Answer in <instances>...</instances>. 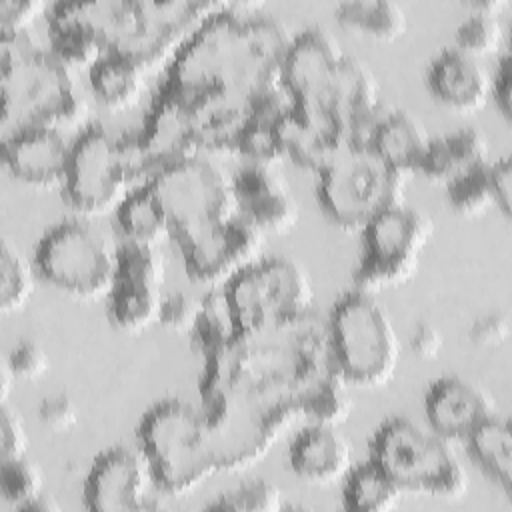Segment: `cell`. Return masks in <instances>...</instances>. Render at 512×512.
I'll return each mask as SVG.
<instances>
[{"instance_id": "obj_1", "label": "cell", "mask_w": 512, "mask_h": 512, "mask_svg": "<svg viewBox=\"0 0 512 512\" xmlns=\"http://www.w3.org/2000/svg\"><path fill=\"white\" fill-rule=\"evenodd\" d=\"M292 34L270 16H242L232 6L214 10L172 56L164 92L186 104L232 98L244 104L280 80Z\"/></svg>"}, {"instance_id": "obj_2", "label": "cell", "mask_w": 512, "mask_h": 512, "mask_svg": "<svg viewBox=\"0 0 512 512\" xmlns=\"http://www.w3.org/2000/svg\"><path fill=\"white\" fill-rule=\"evenodd\" d=\"M2 126H68L80 122L88 102L76 92L70 70L42 48L30 28L0 30Z\"/></svg>"}, {"instance_id": "obj_3", "label": "cell", "mask_w": 512, "mask_h": 512, "mask_svg": "<svg viewBox=\"0 0 512 512\" xmlns=\"http://www.w3.org/2000/svg\"><path fill=\"white\" fill-rule=\"evenodd\" d=\"M138 446L164 494L178 496L220 468L212 428L202 410L180 398L156 402L140 420Z\"/></svg>"}, {"instance_id": "obj_4", "label": "cell", "mask_w": 512, "mask_h": 512, "mask_svg": "<svg viewBox=\"0 0 512 512\" xmlns=\"http://www.w3.org/2000/svg\"><path fill=\"white\" fill-rule=\"evenodd\" d=\"M332 370L356 388H376L392 380L400 360L394 322L374 294L350 290L332 308L328 326Z\"/></svg>"}, {"instance_id": "obj_5", "label": "cell", "mask_w": 512, "mask_h": 512, "mask_svg": "<svg viewBox=\"0 0 512 512\" xmlns=\"http://www.w3.org/2000/svg\"><path fill=\"white\" fill-rule=\"evenodd\" d=\"M376 462L402 492L458 500L468 492V472L444 438L408 418L386 420L370 440Z\"/></svg>"}, {"instance_id": "obj_6", "label": "cell", "mask_w": 512, "mask_h": 512, "mask_svg": "<svg viewBox=\"0 0 512 512\" xmlns=\"http://www.w3.org/2000/svg\"><path fill=\"white\" fill-rule=\"evenodd\" d=\"M318 174V202L340 228L362 230L380 212L404 204L406 176L370 146H350Z\"/></svg>"}, {"instance_id": "obj_7", "label": "cell", "mask_w": 512, "mask_h": 512, "mask_svg": "<svg viewBox=\"0 0 512 512\" xmlns=\"http://www.w3.org/2000/svg\"><path fill=\"white\" fill-rule=\"evenodd\" d=\"M172 224V236L184 244L236 216L232 178L212 160L194 156L162 168L148 180Z\"/></svg>"}, {"instance_id": "obj_8", "label": "cell", "mask_w": 512, "mask_h": 512, "mask_svg": "<svg viewBox=\"0 0 512 512\" xmlns=\"http://www.w3.org/2000/svg\"><path fill=\"white\" fill-rule=\"evenodd\" d=\"M34 266L58 290L76 298H94L114 286L118 248L98 228L66 220L40 238Z\"/></svg>"}, {"instance_id": "obj_9", "label": "cell", "mask_w": 512, "mask_h": 512, "mask_svg": "<svg viewBox=\"0 0 512 512\" xmlns=\"http://www.w3.org/2000/svg\"><path fill=\"white\" fill-rule=\"evenodd\" d=\"M432 230L430 218L406 204L374 216L362 228V252L354 270V288L376 294L414 278Z\"/></svg>"}, {"instance_id": "obj_10", "label": "cell", "mask_w": 512, "mask_h": 512, "mask_svg": "<svg viewBox=\"0 0 512 512\" xmlns=\"http://www.w3.org/2000/svg\"><path fill=\"white\" fill-rule=\"evenodd\" d=\"M226 294L240 328L258 332L308 312L312 286L306 272L288 258H262L234 276Z\"/></svg>"}, {"instance_id": "obj_11", "label": "cell", "mask_w": 512, "mask_h": 512, "mask_svg": "<svg viewBox=\"0 0 512 512\" xmlns=\"http://www.w3.org/2000/svg\"><path fill=\"white\" fill-rule=\"evenodd\" d=\"M132 184L122 138L90 124L72 142L64 178V198L80 214L94 216L124 200Z\"/></svg>"}, {"instance_id": "obj_12", "label": "cell", "mask_w": 512, "mask_h": 512, "mask_svg": "<svg viewBox=\"0 0 512 512\" xmlns=\"http://www.w3.org/2000/svg\"><path fill=\"white\" fill-rule=\"evenodd\" d=\"M156 490L160 486L142 448L114 446L94 458L82 492L92 512H140L160 506Z\"/></svg>"}, {"instance_id": "obj_13", "label": "cell", "mask_w": 512, "mask_h": 512, "mask_svg": "<svg viewBox=\"0 0 512 512\" xmlns=\"http://www.w3.org/2000/svg\"><path fill=\"white\" fill-rule=\"evenodd\" d=\"M186 272L192 280L212 288L226 286L242 270L262 260L264 232L242 216L180 244Z\"/></svg>"}, {"instance_id": "obj_14", "label": "cell", "mask_w": 512, "mask_h": 512, "mask_svg": "<svg viewBox=\"0 0 512 512\" xmlns=\"http://www.w3.org/2000/svg\"><path fill=\"white\" fill-rule=\"evenodd\" d=\"M346 54L324 28L310 26L296 34L284 56L280 80L296 106L326 108Z\"/></svg>"}, {"instance_id": "obj_15", "label": "cell", "mask_w": 512, "mask_h": 512, "mask_svg": "<svg viewBox=\"0 0 512 512\" xmlns=\"http://www.w3.org/2000/svg\"><path fill=\"white\" fill-rule=\"evenodd\" d=\"M134 138L150 180L162 168L198 156L202 148L192 108L164 90H160L142 130Z\"/></svg>"}, {"instance_id": "obj_16", "label": "cell", "mask_w": 512, "mask_h": 512, "mask_svg": "<svg viewBox=\"0 0 512 512\" xmlns=\"http://www.w3.org/2000/svg\"><path fill=\"white\" fill-rule=\"evenodd\" d=\"M236 206L248 222L266 232H286L298 222L290 184L270 164L246 162L232 178Z\"/></svg>"}, {"instance_id": "obj_17", "label": "cell", "mask_w": 512, "mask_h": 512, "mask_svg": "<svg viewBox=\"0 0 512 512\" xmlns=\"http://www.w3.org/2000/svg\"><path fill=\"white\" fill-rule=\"evenodd\" d=\"M72 144L54 126H24L4 138V164L32 186L64 184Z\"/></svg>"}, {"instance_id": "obj_18", "label": "cell", "mask_w": 512, "mask_h": 512, "mask_svg": "<svg viewBox=\"0 0 512 512\" xmlns=\"http://www.w3.org/2000/svg\"><path fill=\"white\" fill-rule=\"evenodd\" d=\"M286 156L296 164L322 172L344 150L354 146L348 128L326 108L294 106L280 120Z\"/></svg>"}, {"instance_id": "obj_19", "label": "cell", "mask_w": 512, "mask_h": 512, "mask_svg": "<svg viewBox=\"0 0 512 512\" xmlns=\"http://www.w3.org/2000/svg\"><path fill=\"white\" fill-rule=\"evenodd\" d=\"M430 94L456 112H476L492 94V74L480 62L456 46L436 52L426 70Z\"/></svg>"}, {"instance_id": "obj_20", "label": "cell", "mask_w": 512, "mask_h": 512, "mask_svg": "<svg viewBox=\"0 0 512 512\" xmlns=\"http://www.w3.org/2000/svg\"><path fill=\"white\" fill-rule=\"evenodd\" d=\"M424 412L438 436L464 440L496 410L486 390L474 382L460 376H442L430 382L424 396Z\"/></svg>"}, {"instance_id": "obj_21", "label": "cell", "mask_w": 512, "mask_h": 512, "mask_svg": "<svg viewBox=\"0 0 512 512\" xmlns=\"http://www.w3.org/2000/svg\"><path fill=\"white\" fill-rule=\"evenodd\" d=\"M292 472L312 484H330L352 468V448L336 426L314 424L298 432L288 448Z\"/></svg>"}, {"instance_id": "obj_22", "label": "cell", "mask_w": 512, "mask_h": 512, "mask_svg": "<svg viewBox=\"0 0 512 512\" xmlns=\"http://www.w3.org/2000/svg\"><path fill=\"white\" fill-rule=\"evenodd\" d=\"M432 136L408 110L384 108L368 146L400 174L416 172Z\"/></svg>"}, {"instance_id": "obj_23", "label": "cell", "mask_w": 512, "mask_h": 512, "mask_svg": "<svg viewBox=\"0 0 512 512\" xmlns=\"http://www.w3.org/2000/svg\"><path fill=\"white\" fill-rule=\"evenodd\" d=\"M116 220L126 242L158 246L172 236L170 218L150 182L138 184L124 196Z\"/></svg>"}, {"instance_id": "obj_24", "label": "cell", "mask_w": 512, "mask_h": 512, "mask_svg": "<svg viewBox=\"0 0 512 512\" xmlns=\"http://www.w3.org/2000/svg\"><path fill=\"white\" fill-rule=\"evenodd\" d=\"M474 464L506 494L512 492V426L496 412L480 422L466 438Z\"/></svg>"}, {"instance_id": "obj_25", "label": "cell", "mask_w": 512, "mask_h": 512, "mask_svg": "<svg viewBox=\"0 0 512 512\" xmlns=\"http://www.w3.org/2000/svg\"><path fill=\"white\" fill-rule=\"evenodd\" d=\"M146 68L130 56L106 52L90 68V86L108 108H126L138 100L144 88Z\"/></svg>"}, {"instance_id": "obj_26", "label": "cell", "mask_w": 512, "mask_h": 512, "mask_svg": "<svg viewBox=\"0 0 512 512\" xmlns=\"http://www.w3.org/2000/svg\"><path fill=\"white\" fill-rule=\"evenodd\" d=\"M162 294L158 286L116 278L108 292V318L122 332H142L158 322Z\"/></svg>"}, {"instance_id": "obj_27", "label": "cell", "mask_w": 512, "mask_h": 512, "mask_svg": "<svg viewBox=\"0 0 512 512\" xmlns=\"http://www.w3.org/2000/svg\"><path fill=\"white\" fill-rule=\"evenodd\" d=\"M400 496V486L370 458L344 476L342 504L350 512H386L396 508Z\"/></svg>"}, {"instance_id": "obj_28", "label": "cell", "mask_w": 512, "mask_h": 512, "mask_svg": "<svg viewBox=\"0 0 512 512\" xmlns=\"http://www.w3.org/2000/svg\"><path fill=\"white\" fill-rule=\"evenodd\" d=\"M334 14L344 28L384 42L400 38L408 28L406 12L394 0H346Z\"/></svg>"}, {"instance_id": "obj_29", "label": "cell", "mask_w": 512, "mask_h": 512, "mask_svg": "<svg viewBox=\"0 0 512 512\" xmlns=\"http://www.w3.org/2000/svg\"><path fill=\"white\" fill-rule=\"evenodd\" d=\"M240 336L226 288H212L202 298V310L196 326L190 332L192 346L202 352L206 358L228 346Z\"/></svg>"}, {"instance_id": "obj_30", "label": "cell", "mask_w": 512, "mask_h": 512, "mask_svg": "<svg viewBox=\"0 0 512 512\" xmlns=\"http://www.w3.org/2000/svg\"><path fill=\"white\" fill-rule=\"evenodd\" d=\"M354 404L348 396V384L334 372L314 380L300 400V412L314 424L338 426L348 420Z\"/></svg>"}, {"instance_id": "obj_31", "label": "cell", "mask_w": 512, "mask_h": 512, "mask_svg": "<svg viewBox=\"0 0 512 512\" xmlns=\"http://www.w3.org/2000/svg\"><path fill=\"white\" fill-rule=\"evenodd\" d=\"M50 52L68 68H92L104 54L106 46L88 28L74 22L48 20Z\"/></svg>"}, {"instance_id": "obj_32", "label": "cell", "mask_w": 512, "mask_h": 512, "mask_svg": "<svg viewBox=\"0 0 512 512\" xmlns=\"http://www.w3.org/2000/svg\"><path fill=\"white\" fill-rule=\"evenodd\" d=\"M34 268L8 240L0 244V308L4 314L22 310L34 294Z\"/></svg>"}, {"instance_id": "obj_33", "label": "cell", "mask_w": 512, "mask_h": 512, "mask_svg": "<svg viewBox=\"0 0 512 512\" xmlns=\"http://www.w3.org/2000/svg\"><path fill=\"white\" fill-rule=\"evenodd\" d=\"M444 186L448 206L460 216H478L494 206L490 164L460 172Z\"/></svg>"}, {"instance_id": "obj_34", "label": "cell", "mask_w": 512, "mask_h": 512, "mask_svg": "<svg viewBox=\"0 0 512 512\" xmlns=\"http://www.w3.org/2000/svg\"><path fill=\"white\" fill-rule=\"evenodd\" d=\"M44 482L38 464L28 456L2 458L0 462V496L4 502L20 510L24 504L42 494Z\"/></svg>"}, {"instance_id": "obj_35", "label": "cell", "mask_w": 512, "mask_h": 512, "mask_svg": "<svg viewBox=\"0 0 512 512\" xmlns=\"http://www.w3.org/2000/svg\"><path fill=\"white\" fill-rule=\"evenodd\" d=\"M504 38V28L498 14L472 10L456 28V48L466 54L480 58L492 54L500 48Z\"/></svg>"}, {"instance_id": "obj_36", "label": "cell", "mask_w": 512, "mask_h": 512, "mask_svg": "<svg viewBox=\"0 0 512 512\" xmlns=\"http://www.w3.org/2000/svg\"><path fill=\"white\" fill-rule=\"evenodd\" d=\"M234 150L254 164H274L286 158V148L280 132V122H258L248 120L240 132Z\"/></svg>"}, {"instance_id": "obj_37", "label": "cell", "mask_w": 512, "mask_h": 512, "mask_svg": "<svg viewBox=\"0 0 512 512\" xmlns=\"http://www.w3.org/2000/svg\"><path fill=\"white\" fill-rule=\"evenodd\" d=\"M166 276V264L158 246L124 242L118 248V272L116 278L134 280L162 288Z\"/></svg>"}, {"instance_id": "obj_38", "label": "cell", "mask_w": 512, "mask_h": 512, "mask_svg": "<svg viewBox=\"0 0 512 512\" xmlns=\"http://www.w3.org/2000/svg\"><path fill=\"white\" fill-rule=\"evenodd\" d=\"M208 508L232 512H278L284 508V502L280 488L260 478L220 494L216 502L208 504Z\"/></svg>"}, {"instance_id": "obj_39", "label": "cell", "mask_w": 512, "mask_h": 512, "mask_svg": "<svg viewBox=\"0 0 512 512\" xmlns=\"http://www.w3.org/2000/svg\"><path fill=\"white\" fill-rule=\"evenodd\" d=\"M442 138L454 162L456 174L490 164V144L482 130L474 126H462Z\"/></svg>"}, {"instance_id": "obj_40", "label": "cell", "mask_w": 512, "mask_h": 512, "mask_svg": "<svg viewBox=\"0 0 512 512\" xmlns=\"http://www.w3.org/2000/svg\"><path fill=\"white\" fill-rule=\"evenodd\" d=\"M202 310V298L186 292H174L162 298L158 322L176 334H190L198 322Z\"/></svg>"}, {"instance_id": "obj_41", "label": "cell", "mask_w": 512, "mask_h": 512, "mask_svg": "<svg viewBox=\"0 0 512 512\" xmlns=\"http://www.w3.org/2000/svg\"><path fill=\"white\" fill-rule=\"evenodd\" d=\"M6 360L16 372V376L24 380H36L50 370L48 352L34 340L18 342Z\"/></svg>"}, {"instance_id": "obj_42", "label": "cell", "mask_w": 512, "mask_h": 512, "mask_svg": "<svg viewBox=\"0 0 512 512\" xmlns=\"http://www.w3.org/2000/svg\"><path fill=\"white\" fill-rule=\"evenodd\" d=\"M78 408L66 394H52L42 398L38 406V420L46 430L68 432L78 424Z\"/></svg>"}, {"instance_id": "obj_43", "label": "cell", "mask_w": 512, "mask_h": 512, "mask_svg": "<svg viewBox=\"0 0 512 512\" xmlns=\"http://www.w3.org/2000/svg\"><path fill=\"white\" fill-rule=\"evenodd\" d=\"M0 452L2 458H20L28 452V434L24 422L10 402L0 410Z\"/></svg>"}, {"instance_id": "obj_44", "label": "cell", "mask_w": 512, "mask_h": 512, "mask_svg": "<svg viewBox=\"0 0 512 512\" xmlns=\"http://www.w3.org/2000/svg\"><path fill=\"white\" fill-rule=\"evenodd\" d=\"M510 334V322L508 316L502 312H488L482 314L478 318H474V322L470 324L468 336L476 346H500Z\"/></svg>"}, {"instance_id": "obj_45", "label": "cell", "mask_w": 512, "mask_h": 512, "mask_svg": "<svg viewBox=\"0 0 512 512\" xmlns=\"http://www.w3.org/2000/svg\"><path fill=\"white\" fill-rule=\"evenodd\" d=\"M42 10L38 0H2L0 2V30L30 28V22Z\"/></svg>"}, {"instance_id": "obj_46", "label": "cell", "mask_w": 512, "mask_h": 512, "mask_svg": "<svg viewBox=\"0 0 512 512\" xmlns=\"http://www.w3.org/2000/svg\"><path fill=\"white\" fill-rule=\"evenodd\" d=\"M498 110L502 112L504 118H512V58L506 52L500 62L496 72L492 74V94Z\"/></svg>"}, {"instance_id": "obj_47", "label": "cell", "mask_w": 512, "mask_h": 512, "mask_svg": "<svg viewBox=\"0 0 512 512\" xmlns=\"http://www.w3.org/2000/svg\"><path fill=\"white\" fill-rule=\"evenodd\" d=\"M490 184L494 192V206L510 216L512 206V164L510 158L490 162Z\"/></svg>"}, {"instance_id": "obj_48", "label": "cell", "mask_w": 512, "mask_h": 512, "mask_svg": "<svg viewBox=\"0 0 512 512\" xmlns=\"http://www.w3.org/2000/svg\"><path fill=\"white\" fill-rule=\"evenodd\" d=\"M410 350L418 356V358H424V360H430V358H436L444 346V338H442V332L434 326V324H418L414 328V332L410 334Z\"/></svg>"}, {"instance_id": "obj_49", "label": "cell", "mask_w": 512, "mask_h": 512, "mask_svg": "<svg viewBox=\"0 0 512 512\" xmlns=\"http://www.w3.org/2000/svg\"><path fill=\"white\" fill-rule=\"evenodd\" d=\"M16 372L12 370V366L8 364V360L4 358L2 362V372H0V398H2V404L10 402V394L14 390V384H16Z\"/></svg>"}, {"instance_id": "obj_50", "label": "cell", "mask_w": 512, "mask_h": 512, "mask_svg": "<svg viewBox=\"0 0 512 512\" xmlns=\"http://www.w3.org/2000/svg\"><path fill=\"white\" fill-rule=\"evenodd\" d=\"M22 512H58L60 510V504L56 502L54 496H48V494H40L36 496L34 500H30L28 504H24L20 508Z\"/></svg>"}]
</instances>
